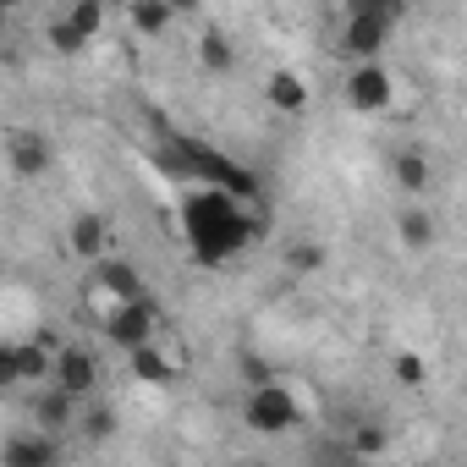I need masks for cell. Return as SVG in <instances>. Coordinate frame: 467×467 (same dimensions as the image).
Instances as JSON below:
<instances>
[{"mask_svg": "<svg viewBox=\"0 0 467 467\" xmlns=\"http://www.w3.org/2000/svg\"><path fill=\"white\" fill-rule=\"evenodd\" d=\"M265 105H275L281 116H303L308 110V83L292 72V67H275L265 78Z\"/></svg>", "mask_w": 467, "mask_h": 467, "instance_id": "obj_14", "label": "cell"}, {"mask_svg": "<svg viewBox=\"0 0 467 467\" xmlns=\"http://www.w3.org/2000/svg\"><path fill=\"white\" fill-rule=\"evenodd\" d=\"M286 265H292L297 275H314V270H325V248H319V243H297V248L286 254Z\"/></svg>", "mask_w": 467, "mask_h": 467, "instance_id": "obj_23", "label": "cell"}, {"mask_svg": "<svg viewBox=\"0 0 467 467\" xmlns=\"http://www.w3.org/2000/svg\"><path fill=\"white\" fill-rule=\"evenodd\" d=\"M50 160H56V149L45 143V132H34V127L6 132V165H12V176H17V182L45 176V171H50Z\"/></svg>", "mask_w": 467, "mask_h": 467, "instance_id": "obj_8", "label": "cell"}, {"mask_svg": "<svg viewBox=\"0 0 467 467\" xmlns=\"http://www.w3.org/2000/svg\"><path fill=\"white\" fill-rule=\"evenodd\" d=\"M94 297H99V308H116V303H143V281H138V270H132V265L105 259V265H99V275H94Z\"/></svg>", "mask_w": 467, "mask_h": 467, "instance_id": "obj_10", "label": "cell"}, {"mask_svg": "<svg viewBox=\"0 0 467 467\" xmlns=\"http://www.w3.org/2000/svg\"><path fill=\"white\" fill-rule=\"evenodd\" d=\"M45 39H50V50H56V56H83V50H88V39H83V34L67 23V12L45 23Z\"/></svg>", "mask_w": 467, "mask_h": 467, "instance_id": "obj_19", "label": "cell"}, {"mask_svg": "<svg viewBox=\"0 0 467 467\" xmlns=\"http://www.w3.org/2000/svg\"><path fill=\"white\" fill-rule=\"evenodd\" d=\"M78 418H83V401H72L61 385H50V390H39V396H34V423H39V434L61 440Z\"/></svg>", "mask_w": 467, "mask_h": 467, "instance_id": "obj_11", "label": "cell"}, {"mask_svg": "<svg viewBox=\"0 0 467 467\" xmlns=\"http://www.w3.org/2000/svg\"><path fill=\"white\" fill-rule=\"evenodd\" d=\"M396 6H352L347 12V28H341V56H352V67L363 61H379V50L390 45V28H396Z\"/></svg>", "mask_w": 467, "mask_h": 467, "instance_id": "obj_3", "label": "cell"}, {"mask_svg": "<svg viewBox=\"0 0 467 467\" xmlns=\"http://www.w3.org/2000/svg\"><path fill=\"white\" fill-rule=\"evenodd\" d=\"M243 467H270V462H243Z\"/></svg>", "mask_w": 467, "mask_h": 467, "instance_id": "obj_25", "label": "cell"}, {"mask_svg": "<svg viewBox=\"0 0 467 467\" xmlns=\"http://www.w3.org/2000/svg\"><path fill=\"white\" fill-rule=\"evenodd\" d=\"M396 379H401V385H418V379H423V363H418L412 352H396Z\"/></svg>", "mask_w": 467, "mask_h": 467, "instance_id": "obj_24", "label": "cell"}, {"mask_svg": "<svg viewBox=\"0 0 467 467\" xmlns=\"http://www.w3.org/2000/svg\"><path fill=\"white\" fill-rule=\"evenodd\" d=\"M390 176H396V187L401 192H429V182H434V165H429V154L423 149H396L390 154Z\"/></svg>", "mask_w": 467, "mask_h": 467, "instance_id": "obj_16", "label": "cell"}, {"mask_svg": "<svg viewBox=\"0 0 467 467\" xmlns=\"http://www.w3.org/2000/svg\"><path fill=\"white\" fill-rule=\"evenodd\" d=\"M0 467H61V440L50 434H12L0 451Z\"/></svg>", "mask_w": 467, "mask_h": 467, "instance_id": "obj_12", "label": "cell"}, {"mask_svg": "<svg viewBox=\"0 0 467 467\" xmlns=\"http://www.w3.org/2000/svg\"><path fill=\"white\" fill-rule=\"evenodd\" d=\"M127 23H132L138 39H160L165 28H176V6H165V0H132Z\"/></svg>", "mask_w": 467, "mask_h": 467, "instance_id": "obj_17", "label": "cell"}, {"mask_svg": "<svg viewBox=\"0 0 467 467\" xmlns=\"http://www.w3.org/2000/svg\"><path fill=\"white\" fill-rule=\"evenodd\" d=\"M341 94H347V105H352V110L379 116V110H390V105H396V78H390V67H385V61H363V67H352V72H347Z\"/></svg>", "mask_w": 467, "mask_h": 467, "instance_id": "obj_5", "label": "cell"}, {"mask_svg": "<svg viewBox=\"0 0 467 467\" xmlns=\"http://www.w3.org/2000/svg\"><path fill=\"white\" fill-rule=\"evenodd\" d=\"M182 374V347H138L132 352V379L138 385H171Z\"/></svg>", "mask_w": 467, "mask_h": 467, "instance_id": "obj_13", "label": "cell"}, {"mask_svg": "<svg viewBox=\"0 0 467 467\" xmlns=\"http://www.w3.org/2000/svg\"><path fill=\"white\" fill-rule=\"evenodd\" d=\"M78 429H83V440L105 445V440L116 434V412H110L105 401H88V407H83V418H78Z\"/></svg>", "mask_w": 467, "mask_h": 467, "instance_id": "obj_20", "label": "cell"}, {"mask_svg": "<svg viewBox=\"0 0 467 467\" xmlns=\"http://www.w3.org/2000/svg\"><path fill=\"white\" fill-rule=\"evenodd\" d=\"M67 341H28V347H6L0 352V385H45V374H56V352Z\"/></svg>", "mask_w": 467, "mask_h": 467, "instance_id": "obj_6", "label": "cell"}, {"mask_svg": "<svg viewBox=\"0 0 467 467\" xmlns=\"http://www.w3.org/2000/svg\"><path fill=\"white\" fill-rule=\"evenodd\" d=\"M67 23H72L83 39H94V34L105 28V6H99V0H72V6H67Z\"/></svg>", "mask_w": 467, "mask_h": 467, "instance_id": "obj_21", "label": "cell"}, {"mask_svg": "<svg viewBox=\"0 0 467 467\" xmlns=\"http://www.w3.org/2000/svg\"><path fill=\"white\" fill-rule=\"evenodd\" d=\"M67 248H72L83 265H105V259H110V220L94 214V209L72 214V225H67Z\"/></svg>", "mask_w": 467, "mask_h": 467, "instance_id": "obj_9", "label": "cell"}, {"mask_svg": "<svg viewBox=\"0 0 467 467\" xmlns=\"http://www.w3.org/2000/svg\"><path fill=\"white\" fill-rule=\"evenodd\" d=\"M176 220H182V243L187 254L203 265V270H220L231 265L254 237H259V220H254V203L231 198L220 187H187L182 203H176Z\"/></svg>", "mask_w": 467, "mask_h": 467, "instance_id": "obj_1", "label": "cell"}, {"mask_svg": "<svg viewBox=\"0 0 467 467\" xmlns=\"http://www.w3.org/2000/svg\"><path fill=\"white\" fill-rule=\"evenodd\" d=\"M50 385H61L72 401H99V358L88 352V347H78V341H67L61 352H56V374H50Z\"/></svg>", "mask_w": 467, "mask_h": 467, "instance_id": "obj_7", "label": "cell"}, {"mask_svg": "<svg viewBox=\"0 0 467 467\" xmlns=\"http://www.w3.org/2000/svg\"><path fill=\"white\" fill-rule=\"evenodd\" d=\"M198 67H203V72H231V67H237V50H231V39H225L220 28H209V34L198 39Z\"/></svg>", "mask_w": 467, "mask_h": 467, "instance_id": "obj_18", "label": "cell"}, {"mask_svg": "<svg viewBox=\"0 0 467 467\" xmlns=\"http://www.w3.org/2000/svg\"><path fill=\"white\" fill-rule=\"evenodd\" d=\"M99 330H105V341H110V347H121V352L132 358L138 347H154L160 314H154V303H149V297H143V303H116V308H99Z\"/></svg>", "mask_w": 467, "mask_h": 467, "instance_id": "obj_4", "label": "cell"}, {"mask_svg": "<svg viewBox=\"0 0 467 467\" xmlns=\"http://www.w3.org/2000/svg\"><path fill=\"white\" fill-rule=\"evenodd\" d=\"M303 418H308V401L292 385L270 379V385H254L243 396V423L254 434H292V429H303Z\"/></svg>", "mask_w": 467, "mask_h": 467, "instance_id": "obj_2", "label": "cell"}, {"mask_svg": "<svg viewBox=\"0 0 467 467\" xmlns=\"http://www.w3.org/2000/svg\"><path fill=\"white\" fill-rule=\"evenodd\" d=\"M347 451H358V456H379V451H385V429H379V423H352Z\"/></svg>", "mask_w": 467, "mask_h": 467, "instance_id": "obj_22", "label": "cell"}, {"mask_svg": "<svg viewBox=\"0 0 467 467\" xmlns=\"http://www.w3.org/2000/svg\"><path fill=\"white\" fill-rule=\"evenodd\" d=\"M434 237H440V220H434L423 203H412V209H401V214H396V243H401V248L429 254V248H434Z\"/></svg>", "mask_w": 467, "mask_h": 467, "instance_id": "obj_15", "label": "cell"}]
</instances>
